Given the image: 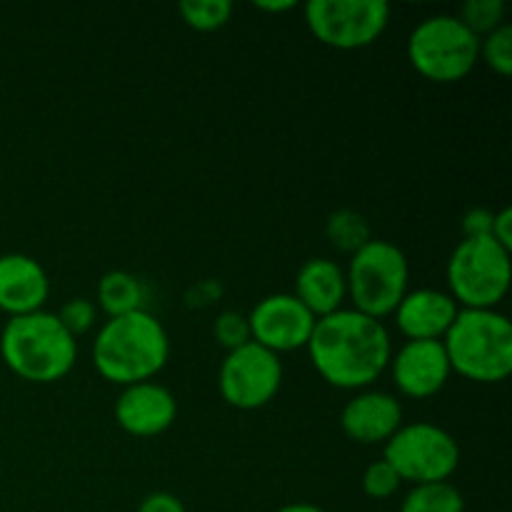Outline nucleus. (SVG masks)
<instances>
[{
  "mask_svg": "<svg viewBox=\"0 0 512 512\" xmlns=\"http://www.w3.org/2000/svg\"><path fill=\"white\" fill-rule=\"evenodd\" d=\"M145 288L133 273L125 270H110L100 278L98 283V303L105 310L108 318H118V315L135 313L143 310Z\"/></svg>",
  "mask_w": 512,
  "mask_h": 512,
  "instance_id": "nucleus-18",
  "label": "nucleus"
},
{
  "mask_svg": "<svg viewBox=\"0 0 512 512\" xmlns=\"http://www.w3.org/2000/svg\"><path fill=\"white\" fill-rule=\"evenodd\" d=\"M353 310L383 320L395 313L408 293L410 265L403 250L388 240H370L358 253L345 273Z\"/></svg>",
  "mask_w": 512,
  "mask_h": 512,
  "instance_id": "nucleus-5",
  "label": "nucleus"
},
{
  "mask_svg": "<svg viewBox=\"0 0 512 512\" xmlns=\"http://www.w3.org/2000/svg\"><path fill=\"white\" fill-rule=\"evenodd\" d=\"M450 298L463 310H495L510 290V250L485 238H463L448 260Z\"/></svg>",
  "mask_w": 512,
  "mask_h": 512,
  "instance_id": "nucleus-6",
  "label": "nucleus"
},
{
  "mask_svg": "<svg viewBox=\"0 0 512 512\" xmlns=\"http://www.w3.org/2000/svg\"><path fill=\"white\" fill-rule=\"evenodd\" d=\"M490 238L505 250H512V210L503 208L500 213L493 215V228H490Z\"/></svg>",
  "mask_w": 512,
  "mask_h": 512,
  "instance_id": "nucleus-29",
  "label": "nucleus"
},
{
  "mask_svg": "<svg viewBox=\"0 0 512 512\" xmlns=\"http://www.w3.org/2000/svg\"><path fill=\"white\" fill-rule=\"evenodd\" d=\"M178 415L175 395L165 385L145 380L123 388L115 400V420L135 438H153L165 433Z\"/></svg>",
  "mask_w": 512,
  "mask_h": 512,
  "instance_id": "nucleus-13",
  "label": "nucleus"
},
{
  "mask_svg": "<svg viewBox=\"0 0 512 512\" xmlns=\"http://www.w3.org/2000/svg\"><path fill=\"white\" fill-rule=\"evenodd\" d=\"M480 60L503 78L512 73V28L508 23L480 38Z\"/></svg>",
  "mask_w": 512,
  "mask_h": 512,
  "instance_id": "nucleus-23",
  "label": "nucleus"
},
{
  "mask_svg": "<svg viewBox=\"0 0 512 512\" xmlns=\"http://www.w3.org/2000/svg\"><path fill=\"white\" fill-rule=\"evenodd\" d=\"M303 13L310 33L335 50L368 48L390 20V8L383 0H310Z\"/></svg>",
  "mask_w": 512,
  "mask_h": 512,
  "instance_id": "nucleus-9",
  "label": "nucleus"
},
{
  "mask_svg": "<svg viewBox=\"0 0 512 512\" xmlns=\"http://www.w3.org/2000/svg\"><path fill=\"white\" fill-rule=\"evenodd\" d=\"M213 335L225 350H238L243 348L245 343H250V325L248 318L240 313H233V310H225L215 318L213 323Z\"/></svg>",
  "mask_w": 512,
  "mask_h": 512,
  "instance_id": "nucleus-25",
  "label": "nucleus"
},
{
  "mask_svg": "<svg viewBox=\"0 0 512 512\" xmlns=\"http://www.w3.org/2000/svg\"><path fill=\"white\" fill-rule=\"evenodd\" d=\"M463 493L450 480L445 483L413 485L405 495L400 512H463Z\"/></svg>",
  "mask_w": 512,
  "mask_h": 512,
  "instance_id": "nucleus-19",
  "label": "nucleus"
},
{
  "mask_svg": "<svg viewBox=\"0 0 512 512\" xmlns=\"http://www.w3.org/2000/svg\"><path fill=\"white\" fill-rule=\"evenodd\" d=\"M250 340L270 353H290L308 345L315 315L293 293H275L260 300L248 315Z\"/></svg>",
  "mask_w": 512,
  "mask_h": 512,
  "instance_id": "nucleus-11",
  "label": "nucleus"
},
{
  "mask_svg": "<svg viewBox=\"0 0 512 512\" xmlns=\"http://www.w3.org/2000/svg\"><path fill=\"white\" fill-rule=\"evenodd\" d=\"M3 363L28 383L48 385L63 380L78 360V340L65 330L55 313L18 315L0 333Z\"/></svg>",
  "mask_w": 512,
  "mask_h": 512,
  "instance_id": "nucleus-3",
  "label": "nucleus"
},
{
  "mask_svg": "<svg viewBox=\"0 0 512 512\" xmlns=\"http://www.w3.org/2000/svg\"><path fill=\"white\" fill-rule=\"evenodd\" d=\"M458 20L470 33L483 38L505 23V3L503 0H468L460 8Z\"/></svg>",
  "mask_w": 512,
  "mask_h": 512,
  "instance_id": "nucleus-22",
  "label": "nucleus"
},
{
  "mask_svg": "<svg viewBox=\"0 0 512 512\" xmlns=\"http://www.w3.org/2000/svg\"><path fill=\"white\" fill-rule=\"evenodd\" d=\"M295 298L315 315V320L343 308L348 298V283L338 263L328 258H313L298 270Z\"/></svg>",
  "mask_w": 512,
  "mask_h": 512,
  "instance_id": "nucleus-17",
  "label": "nucleus"
},
{
  "mask_svg": "<svg viewBox=\"0 0 512 512\" xmlns=\"http://www.w3.org/2000/svg\"><path fill=\"white\" fill-rule=\"evenodd\" d=\"M305 348L320 378L340 390L368 388L393 358V343L383 320L353 308H340L315 320Z\"/></svg>",
  "mask_w": 512,
  "mask_h": 512,
  "instance_id": "nucleus-1",
  "label": "nucleus"
},
{
  "mask_svg": "<svg viewBox=\"0 0 512 512\" xmlns=\"http://www.w3.org/2000/svg\"><path fill=\"white\" fill-rule=\"evenodd\" d=\"M383 460L403 483H445L458 470L460 448L453 435L440 425H400L398 433L385 443Z\"/></svg>",
  "mask_w": 512,
  "mask_h": 512,
  "instance_id": "nucleus-8",
  "label": "nucleus"
},
{
  "mask_svg": "<svg viewBox=\"0 0 512 512\" xmlns=\"http://www.w3.org/2000/svg\"><path fill=\"white\" fill-rule=\"evenodd\" d=\"M325 230H328L330 243H333L338 250H343V253H350V255L358 253L365 243L373 240V235H370V228H368V220H365L360 213H355V210H338V213H333L328 218V228Z\"/></svg>",
  "mask_w": 512,
  "mask_h": 512,
  "instance_id": "nucleus-20",
  "label": "nucleus"
},
{
  "mask_svg": "<svg viewBox=\"0 0 512 512\" xmlns=\"http://www.w3.org/2000/svg\"><path fill=\"white\" fill-rule=\"evenodd\" d=\"M168 355V333L148 310L108 318L93 340L95 370L123 388L153 380L165 368Z\"/></svg>",
  "mask_w": 512,
  "mask_h": 512,
  "instance_id": "nucleus-2",
  "label": "nucleus"
},
{
  "mask_svg": "<svg viewBox=\"0 0 512 512\" xmlns=\"http://www.w3.org/2000/svg\"><path fill=\"white\" fill-rule=\"evenodd\" d=\"M255 8L258 10H263V13H288V10H293L295 8V3L293 0H273V3H270V0H258V3H255Z\"/></svg>",
  "mask_w": 512,
  "mask_h": 512,
  "instance_id": "nucleus-30",
  "label": "nucleus"
},
{
  "mask_svg": "<svg viewBox=\"0 0 512 512\" xmlns=\"http://www.w3.org/2000/svg\"><path fill=\"white\" fill-rule=\"evenodd\" d=\"M450 370L473 383H503L512 373V325L498 310H463L443 338Z\"/></svg>",
  "mask_w": 512,
  "mask_h": 512,
  "instance_id": "nucleus-4",
  "label": "nucleus"
},
{
  "mask_svg": "<svg viewBox=\"0 0 512 512\" xmlns=\"http://www.w3.org/2000/svg\"><path fill=\"white\" fill-rule=\"evenodd\" d=\"M493 215L485 208H473L463 218V238H485L493 228Z\"/></svg>",
  "mask_w": 512,
  "mask_h": 512,
  "instance_id": "nucleus-27",
  "label": "nucleus"
},
{
  "mask_svg": "<svg viewBox=\"0 0 512 512\" xmlns=\"http://www.w3.org/2000/svg\"><path fill=\"white\" fill-rule=\"evenodd\" d=\"M390 368L400 393L413 400L438 395L453 375L443 340H408L395 358H390Z\"/></svg>",
  "mask_w": 512,
  "mask_h": 512,
  "instance_id": "nucleus-12",
  "label": "nucleus"
},
{
  "mask_svg": "<svg viewBox=\"0 0 512 512\" xmlns=\"http://www.w3.org/2000/svg\"><path fill=\"white\" fill-rule=\"evenodd\" d=\"M138 512H188L185 505L180 503V498H175L173 493H150L148 498L140 503Z\"/></svg>",
  "mask_w": 512,
  "mask_h": 512,
  "instance_id": "nucleus-28",
  "label": "nucleus"
},
{
  "mask_svg": "<svg viewBox=\"0 0 512 512\" xmlns=\"http://www.w3.org/2000/svg\"><path fill=\"white\" fill-rule=\"evenodd\" d=\"M95 315H98V310H95V305L90 303V300L75 298L60 308L58 320L65 325V330H68L73 338H78V335L88 333V330L93 328Z\"/></svg>",
  "mask_w": 512,
  "mask_h": 512,
  "instance_id": "nucleus-26",
  "label": "nucleus"
},
{
  "mask_svg": "<svg viewBox=\"0 0 512 512\" xmlns=\"http://www.w3.org/2000/svg\"><path fill=\"white\" fill-rule=\"evenodd\" d=\"M460 308L450 293L435 288L408 290L395 308V323L408 340H443Z\"/></svg>",
  "mask_w": 512,
  "mask_h": 512,
  "instance_id": "nucleus-16",
  "label": "nucleus"
},
{
  "mask_svg": "<svg viewBox=\"0 0 512 512\" xmlns=\"http://www.w3.org/2000/svg\"><path fill=\"white\" fill-rule=\"evenodd\" d=\"M275 512H325V510L310 503H290V505H283V508H278Z\"/></svg>",
  "mask_w": 512,
  "mask_h": 512,
  "instance_id": "nucleus-31",
  "label": "nucleus"
},
{
  "mask_svg": "<svg viewBox=\"0 0 512 512\" xmlns=\"http://www.w3.org/2000/svg\"><path fill=\"white\" fill-rule=\"evenodd\" d=\"M283 385V363L258 343L230 350L220 365L218 388L225 403L238 410L265 408Z\"/></svg>",
  "mask_w": 512,
  "mask_h": 512,
  "instance_id": "nucleus-10",
  "label": "nucleus"
},
{
  "mask_svg": "<svg viewBox=\"0 0 512 512\" xmlns=\"http://www.w3.org/2000/svg\"><path fill=\"white\" fill-rule=\"evenodd\" d=\"M400 485H403V480L398 478V473H395L385 460H375V463H370L368 468H365L363 490L368 498L373 500L393 498V495L400 490Z\"/></svg>",
  "mask_w": 512,
  "mask_h": 512,
  "instance_id": "nucleus-24",
  "label": "nucleus"
},
{
  "mask_svg": "<svg viewBox=\"0 0 512 512\" xmlns=\"http://www.w3.org/2000/svg\"><path fill=\"white\" fill-rule=\"evenodd\" d=\"M178 10L188 28L213 33V30L228 25L230 15H233V3L230 0H183Z\"/></svg>",
  "mask_w": 512,
  "mask_h": 512,
  "instance_id": "nucleus-21",
  "label": "nucleus"
},
{
  "mask_svg": "<svg viewBox=\"0 0 512 512\" xmlns=\"http://www.w3.org/2000/svg\"><path fill=\"white\" fill-rule=\"evenodd\" d=\"M50 295L43 265L23 253L0 255V310L10 318L38 313Z\"/></svg>",
  "mask_w": 512,
  "mask_h": 512,
  "instance_id": "nucleus-15",
  "label": "nucleus"
},
{
  "mask_svg": "<svg viewBox=\"0 0 512 512\" xmlns=\"http://www.w3.org/2000/svg\"><path fill=\"white\" fill-rule=\"evenodd\" d=\"M408 60L433 83H458L478 65L480 38L460 23L458 15H433L410 33Z\"/></svg>",
  "mask_w": 512,
  "mask_h": 512,
  "instance_id": "nucleus-7",
  "label": "nucleus"
},
{
  "mask_svg": "<svg viewBox=\"0 0 512 512\" xmlns=\"http://www.w3.org/2000/svg\"><path fill=\"white\" fill-rule=\"evenodd\" d=\"M403 425V408L383 390H365L348 400L340 413V428L360 445L388 443Z\"/></svg>",
  "mask_w": 512,
  "mask_h": 512,
  "instance_id": "nucleus-14",
  "label": "nucleus"
}]
</instances>
